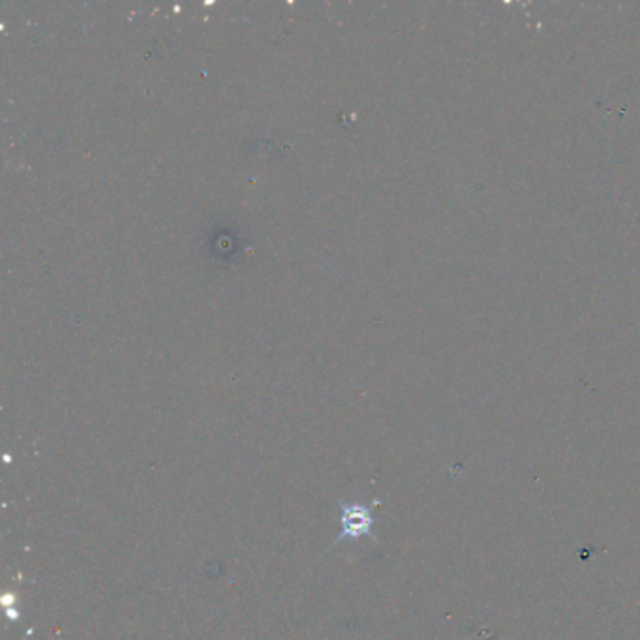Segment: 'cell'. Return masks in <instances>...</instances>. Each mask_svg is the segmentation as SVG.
I'll list each match as a JSON object with an SVG mask.
<instances>
[{
  "label": "cell",
  "mask_w": 640,
  "mask_h": 640,
  "mask_svg": "<svg viewBox=\"0 0 640 640\" xmlns=\"http://www.w3.org/2000/svg\"><path fill=\"white\" fill-rule=\"evenodd\" d=\"M338 505L342 511V516H340L342 532L333 543V547L342 543L344 539L355 541L364 535H371L372 526H374V516H372L371 507H366L362 504H338Z\"/></svg>",
  "instance_id": "1"
}]
</instances>
